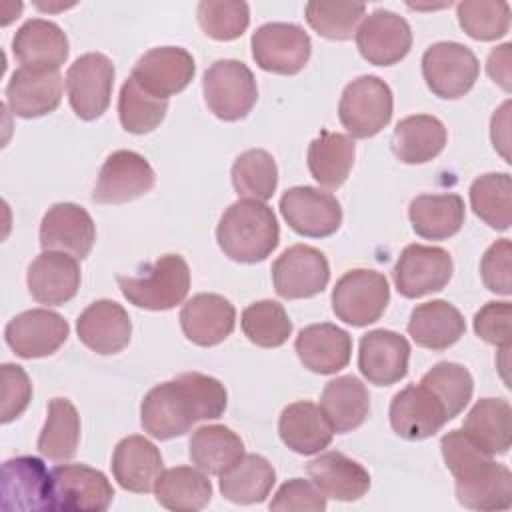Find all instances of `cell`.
I'll return each instance as SVG.
<instances>
[{"label":"cell","instance_id":"1","mask_svg":"<svg viewBox=\"0 0 512 512\" xmlns=\"http://www.w3.org/2000/svg\"><path fill=\"white\" fill-rule=\"evenodd\" d=\"M226 402L228 394L220 380L184 372L148 390L140 406V424L152 438L170 440L186 434L196 422L220 418Z\"/></svg>","mask_w":512,"mask_h":512},{"label":"cell","instance_id":"2","mask_svg":"<svg viewBox=\"0 0 512 512\" xmlns=\"http://www.w3.org/2000/svg\"><path fill=\"white\" fill-rule=\"evenodd\" d=\"M446 468L456 480V500L472 510H508L512 506V472L492 460L464 432L450 430L440 440Z\"/></svg>","mask_w":512,"mask_h":512},{"label":"cell","instance_id":"3","mask_svg":"<svg viewBox=\"0 0 512 512\" xmlns=\"http://www.w3.org/2000/svg\"><path fill=\"white\" fill-rule=\"evenodd\" d=\"M216 240L230 260L256 264L276 250L280 242L278 220L264 202L240 198L220 216Z\"/></svg>","mask_w":512,"mask_h":512},{"label":"cell","instance_id":"4","mask_svg":"<svg viewBox=\"0 0 512 512\" xmlns=\"http://www.w3.org/2000/svg\"><path fill=\"white\" fill-rule=\"evenodd\" d=\"M116 282L130 304L160 312L184 302L190 290V268L180 254H164L138 274H118Z\"/></svg>","mask_w":512,"mask_h":512},{"label":"cell","instance_id":"5","mask_svg":"<svg viewBox=\"0 0 512 512\" xmlns=\"http://www.w3.org/2000/svg\"><path fill=\"white\" fill-rule=\"evenodd\" d=\"M202 92L208 110L224 120H242L258 100V86L252 70L234 58L216 60L202 76Z\"/></svg>","mask_w":512,"mask_h":512},{"label":"cell","instance_id":"6","mask_svg":"<svg viewBox=\"0 0 512 512\" xmlns=\"http://www.w3.org/2000/svg\"><path fill=\"white\" fill-rule=\"evenodd\" d=\"M392 106L390 86L378 76L364 74L344 88L338 118L350 138H372L390 124Z\"/></svg>","mask_w":512,"mask_h":512},{"label":"cell","instance_id":"7","mask_svg":"<svg viewBox=\"0 0 512 512\" xmlns=\"http://www.w3.org/2000/svg\"><path fill=\"white\" fill-rule=\"evenodd\" d=\"M390 302L384 274L370 268L348 270L332 290V310L350 326H368L380 320Z\"/></svg>","mask_w":512,"mask_h":512},{"label":"cell","instance_id":"8","mask_svg":"<svg viewBox=\"0 0 512 512\" xmlns=\"http://www.w3.org/2000/svg\"><path fill=\"white\" fill-rule=\"evenodd\" d=\"M476 54L460 42H436L422 54V76L430 92L444 100L468 94L478 80Z\"/></svg>","mask_w":512,"mask_h":512},{"label":"cell","instance_id":"9","mask_svg":"<svg viewBox=\"0 0 512 512\" xmlns=\"http://www.w3.org/2000/svg\"><path fill=\"white\" fill-rule=\"evenodd\" d=\"M114 74L112 60L102 52L82 54L70 64L66 72V92L78 118L90 122L108 110Z\"/></svg>","mask_w":512,"mask_h":512},{"label":"cell","instance_id":"10","mask_svg":"<svg viewBox=\"0 0 512 512\" xmlns=\"http://www.w3.org/2000/svg\"><path fill=\"white\" fill-rule=\"evenodd\" d=\"M252 58L256 64L274 74H298L310 60L312 42L300 24L268 22L252 34Z\"/></svg>","mask_w":512,"mask_h":512},{"label":"cell","instance_id":"11","mask_svg":"<svg viewBox=\"0 0 512 512\" xmlns=\"http://www.w3.org/2000/svg\"><path fill=\"white\" fill-rule=\"evenodd\" d=\"M52 510L102 512L112 504L114 488L104 472L86 464H60L50 470Z\"/></svg>","mask_w":512,"mask_h":512},{"label":"cell","instance_id":"12","mask_svg":"<svg viewBox=\"0 0 512 512\" xmlns=\"http://www.w3.org/2000/svg\"><path fill=\"white\" fill-rule=\"evenodd\" d=\"M454 272L450 254L440 246L408 244L392 270L396 290L404 298H422L442 290Z\"/></svg>","mask_w":512,"mask_h":512},{"label":"cell","instance_id":"13","mask_svg":"<svg viewBox=\"0 0 512 512\" xmlns=\"http://www.w3.org/2000/svg\"><path fill=\"white\" fill-rule=\"evenodd\" d=\"M328 280V260L314 246L294 244L272 262L274 290L286 300L312 298L328 286Z\"/></svg>","mask_w":512,"mask_h":512},{"label":"cell","instance_id":"14","mask_svg":"<svg viewBox=\"0 0 512 512\" xmlns=\"http://www.w3.org/2000/svg\"><path fill=\"white\" fill-rule=\"evenodd\" d=\"M286 224L300 236L326 238L342 224V208L334 194L314 186L288 188L280 198Z\"/></svg>","mask_w":512,"mask_h":512},{"label":"cell","instance_id":"15","mask_svg":"<svg viewBox=\"0 0 512 512\" xmlns=\"http://www.w3.org/2000/svg\"><path fill=\"white\" fill-rule=\"evenodd\" d=\"M154 182L156 174L142 154L116 150L100 168L92 200L98 204H124L150 192Z\"/></svg>","mask_w":512,"mask_h":512},{"label":"cell","instance_id":"16","mask_svg":"<svg viewBox=\"0 0 512 512\" xmlns=\"http://www.w3.org/2000/svg\"><path fill=\"white\" fill-rule=\"evenodd\" d=\"M68 322L48 308H32L14 316L4 328V340L20 358L54 354L68 338Z\"/></svg>","mask_w":512,"mask_h":512},{"label":"cell","instance_id":"17","mask_svg":"<svg viewBox=\"0 0 512 512\" xmlns=\"http://www.w3.org/2000/svg\"><path fill=\"white\" fill-rule=\"evenodd\" d=\"M388 416L392 430L412 442L434 436L450 420L444 404L422 384H410L396 392Z\"/></svg>","mask_w":512,"mask_h":512},{"label":"cell","instance_id":"18","mask_svg":"<svg viewBox=\"0 0 512 512\" xmlns=\"http://www.w3.org/2000/svg\"><path fill=\"white\" fill-rule=\"evenodd\" d=\"M356 46L366 62L374 66H392L410 52V24L400 14L378 8L368 14L356 30Z\"/></svg>","mask_w":512,"mask_h":512},{"label":"cell","instance_id":"19","mask_svg":"<svg viewBox=\"0 0 512 512\" xmlns=\"http://www.w3.org/2000/svg\"><path fill=\"white\" fill-rule=\"evenodd\" d=\"M2 508L4 510H50L52 482L46 464L36 456L10 458L2 466Z\"/></svg>","mask_w":512,"mask_h":512},{"label":"cell","instance_id":"20","mask_svg":"<svg viewBox=\"0 0 512 512\" xmlns=\"http://www.w3.org/2000/svg\"><path fill=\"white\" fill-rule=\"evenodd\" d=\"M194 72L196 64L186 48L158 46L136 60L130 76L150 94L168 100L192 82Z\"/></svg>","mask_w":512,"mask_h":512},{"label":"cell","instance_id":"21","mask_svg":"<svg viewBox=\"0 0 512 512\" xmlns=\"http://www.w3.org/2000/svg\"><path fill=\"white\" fill-rule=\"evenodd\" d=\"M96 240L92 216L74 202L52 204L40 222V246L44 250L66 252L74 258H86Z\"/></svg>","mask_w":512,"mask_h":512},{"label":"cell","instance_id":"22","mask_svg":"<svg viewBox=\"0 0 512 512\" xmlns=\"http://www.w3.org/2000/svg\"><path fill=\"white\" fill-rule=\"evenodd\" d=\"M410 344L392 330H370L360 338L358 368L362 376L376 386H390L408 374Z\"/></svg>","mask_w":512,"mask_h":512},{"label":"cell","instance_id":"23","mask_svg":"<svg viewBox=\"0 0 512 512\" xmlns=\"http://www.w3.org/2000/svg\"><path fill=\"white\" fill-rule=\"evenodd\" d=\"M76 260L66 252H40L26 272L30 296L46 306H62L72 300L80 288V266Z\"/></svg>","mask_w":512,"mask_h":512},{"label":"cell","instance_id":"24","mask_svg":"<svg viewBox=\"0 0 512 512\" xmlns=\"http://www.w3.org/2000/svg\"><path fill=\"white\" fill-rule=\"evenodd\" d=\"M236 324L234 304L212 292L192 296L180 310V326L184 336L196 346H216L226 340Z\"/></svg>","mask_w":512,"mask_h":512},{"label":"cell","instance_id":"25","mask_svg":"<svg viewBox=\"0 0 512 512\" xmlns=\"http://www.w3.org/2000/svg\"><path fill=\"white\" fill-rule=\"evenodd\" d=\"M64 80L58 70H32L20 66L6 86V104L20 118H38L60 106Z\"/></svg>","mask_w":512,"mask_h":512},{"label":"cell","instance_id":"26","mask_svg":"<svg viewBox=\"0 0 512 512\" xmlns=\"http://www.w3.org/2000/svg\"><path fill=\"white\" fill-rule=\"evenodd\" d=\"M80 342L96 354H116L130 342L132 322L122 304L114 300L92 302L76 320Z\"/></svg>","mask_w":512,"mask_h":512},{"label":"cell","instance_id":"27","mask_svg":"<svg viewBox=\"0 0 512 512\" xmlns=\"http://www.w3.org/2000/svg\"><path fill=\"white\" fill-rule=\"evenodd\" d=\"M294 350L310 372L336 374L350 362L352 338L332 322L310 324L298 332Z\"/></svg>","mask_w":512,"mask_h":512},{"label":"cell","instance_id":"28","mask_svg":"<svg viewBox=\"0 0 512 512\" xmlns=\"http://www.w3.org/2000/svg\"><path fill=\"white\" fill-rule=\"evenodd\" d=\"M12 52L24 68L58 70L68 58V38L56 22L30 18L16 30Z\"/></svg>","mask_w":512,"mask_h":512},{"label":"cell","instance_id":"29","mask_svg":"<svg viewBox=\"0 0 512 512\" xmlns=\"http://www.w3.org/2000/svg\"><path fill=\"white\" fill-rule=\"evenodd\" d=\"M310 480L326 498L340 502L360 500L370 488L368 470L342 452H324L306 466Z\"/></svg>","mask_w":512,"mask_h":512},{"label":"cell","instance_id":"30","mask_svg":"<svg viewBox=\"0 0 512 512\" xmlns=\"http://www.w3.org/2000/svg\"><path fill=\"white\" fill-rule=\"evenodd\" d=\"M160 472L162 454L148 438L132 434L116 444L112 454V474L124 490L146 494L154 490Z\"/></svg>","mask_w":512,"mask_h":512},{"label":"cell","instance_id":"31","mask_svg":"<svg viewBox=\"0 0 512 512\" xmlns=\"http://www.w3.org/2000/svg\"><path fill=\"white\" fill-rule=\"evenodd\" d=\"M278 434L292 452L310 456L330 446L334 430L324 418L320 406L310 400H298L282 410Z\"/></svg>","mask_w":512,"mask_h":512},{"label":"cell","instance_id":"32","mask_svg":"<svg viewBox=\"0 0 512 512\" xmlns=\"http://www.w3.org/2000/svg\"><path fill=\"white\" fill-rule=\"evenodd\" d=\"M466 332V322L460 310L446 300H430L418 304L410 312L408 334L428 350H446Z\"/></svg>","mask_w":512,"mask_h":512},{"label":"cell","instance_id":"33","mask_svg":"<svg viewBox=\"0 0 512 512\" xmlns=\"http://www.w3.org/2000/svg\"><path fill=\"white\" fill-rule=\"evenodd\" d=\"M320 410L336 434L352 432L370 414L368 388L356 376H338L324 386Z\"/></svg>","mask_w":512,"mask_h":512},{"label":"cell","instance_id":"34","mask_svg":"<svg viewBox=\"0 0 512 512\" xmlns=\"http://www.w3.org/2000/svg\"><path fill=\"white\" fill-rule=\"evenodd\" d=\"M412 230L426 240H448L460 232L466 210L458 194H420L408 206Z\"/></svg>","mask_w":512,"mask_h":512},{"label":"cell","instance_id":"35","mask_svg":"<svg viewBox=\"0 0 512 512\" xmlns=\"http://www.w3.org/2000/svg\"><path fill=\"white\" fill-rule=\"evenodd\" d=\"M444 124L430 114L402 118L392 134V152L404 164H426L446 146Z\"/></svg>","mask_w":512,"mask_h":512},{"label":"cell","instance_id":"36","mask_svg":"<svg viewBox=\"0 0 512 512\" xmlns=\"http://www.w3.org/2000/svg\"><path fill=\"white\" fill-rule=\"evenodd\" d=\"M462 432L490 456L506 454L512 444V408L504 398L478 400L462 422Z\"/></svg>","mask_w":512,"mask_h":512},{"label":"cell","instance_id":"37","mask_svg":"<svg viewBox=\"0 0 512 512\" xmlns=\"http://www.w3.org/2000/svg\"><path fill=\"white\" fill-rule=\"evenodd\" d=\"M156 502L176 512L202 510L212 498V484L200 468L176 466L162 470L154 484Z\"/></svg>","mask_w":512,"mask_h":512},{"label":"cell","instance_id":"38","mask_svg":"<svg viewBox=\"0 0 512 512\" xmlns=\"http://www.w3.org/2000/svg\"><path fill=\"white\" fill-rule=\"evenodd\" d=\"M354 156L356 146L348 134L322 130L308 146V170L320 186L338 188L346 182Z\"/></svg>","mask_w":512,"mask_h":512},{"label":"cell","instance_id":"39","mask_svg":"<svg viewBox=\"0 0 512 512\" xmlns=\"http://www.w3.org/2000/svg\"><path fill=\"white\" fill-rule=\"evenodd\" d=\"M276 482L274 466L260 454H244L220 474V492L234 504L264 502Z\"/></svg>","mask_w":512,"mask_h":512},{"label":"cell","instance_id":"40","mask_svg":"<svg viewBox=\"0 0 512 512\" xmlns=\"http://www.w3.org/2000/svg\"><path fill=\"white\" fill-rule=\"evenodd\" d=\"M188 448L192 464L212 476H220L244 456L242 438L222 424H208L194 430Z\"/></svg>","mask_w":512,"mask_h":512},{"label":"cell","instance_id":"41","mask_svg":"<svg viewBox=\"0 0 512 512\" xmlns=\"http://www.w3.org/2000/svg\"><path fill=\"white\" fill-rule=\"evenodd\" d=\"M80 444V416L68 398L48 402L46 422L38 436V452L52 462H68Z\"/></svg>","mask_w":512,"mask_h":512},{"label":"cell","instance_id":"42","mask_svg":"<svg viewBox=\"0 0 512 512\" xmlns=\"http://www.w3.org/2000/svg\"><path fill=\"white\" fill-rule=\"evenodd\" d=\"M474 214L494 230H508L512 222V180L506 172L478 176L470 186Z\"/></svg>","mask_w":512,"mask_h":512},{"label":"cell","instance_id":"43","mask_svg":"<svg viewBox=\"0 0 512 512\" xmlns=\"http://www.w3.org/2000/svg\"><path fill=\"white\" fill-rule=\"evenodd\" d=\"M168 110V100L150 94L136 78L128 76L118 96L120 124L130 134H148L160 126Z\"/></svg>","mask_w":512,"mask_h":512},{"label":"cell","instance_id":"44","mask_svg":"<svg viewBox=\"0 0 512 512\" xmlns=\"http://www.w3.org/2000/svg\"><path fill=\"white\" fill-rule=\"evenodd\" d=\"M232 186L238 196L266 202L278 186V166L274 158L260 148L242 152L232 164Z\"/></svg>","mask_w":512,"mask_h":512},{"label":"cell","instance_id":"45","mask_svg":"<svg viewBox=\"0 0 512 512\" xmlns=\"http://www.w3.org/2000/svg\"><path fill=\"white\" fill-rule=\"evenodd\" d=\"M240 324L244 336L260 348H278L292 334V322L276 300H260L246 306Z\"/></svg>","mask_w":512,"mask_h":512},{"label":"cell","instance_id":"46","mask_svg":"<svg viewBox=\"0 0 512 512\" xmlns=\"http://www.w3.org/2000/svg\"><path fill=\"white\" fill-rule=\"evenodd\" d=\"M446 408L450 420L456 418L470 402L474 380L468 368L458 362H438L420 380Z\"/></svg>","mask_w":512,"mask_h":512},{"label":"cell","instance_id":"47","mask_svg":"<svg viewBox=\"0 0 512 512\" xmlns=\"http://www.w3.org/2000/svg\"><path fill=\"white\" fill-rule=\"evenodd\" d=\"M460 28L474 40L502 38L510 28V4L490 0H464L456 6Z\"/></svg>","mask_w":512,"mask_h":512},{"label":"cell","instance_id":"48","mask_svg":"<svg viewBox=\"0 0 512 512\" xmlns=\"http://www.w3.org/2000/svg\"><path fill=\"white\" fill-rule=\"evenodd\" d=\"M366 14L362 2H308L306 22L328 40H350Z\"/></svg>","mask_w":512,"mask_h":512},{"label":"cell","instance_id":"49","mask_svg":"<svg viewBox=\"0 0 512 512\" xmlns=\"http://www.w3.org/2000/svg\"><path fill=\"white\" fill-rule=\"evenodd\" d=\"M196 16L202 32L222 42L240 38L250 22L248 4L242 0H202Z\"/></svg>","mask_w":512,"mask_h":512},{"label":"cell","instance_id":"50","mask_svg":"<svg viewBox=\"0 0 512 512\" xmlns=\"http://www.w3.org/2000/svg\"><path fill=\"white\" fill-rule=\"evenodd\" d=\"M474 332L484 342L510 348L512 344V308L510 302H488L474 314Z\"/></svg>","mask_w":512,"mask_h":512},{"label":"cell","instance_id":"51","mask_svg":"<svg viewBox=\"0 0 512 512\" xmlns=\"http://www.w3.org/2000/svg\"><path fill=\"white\" fill-rule=\"evenodd\" d=\"M0 378H2L0 420L2 424H8L28 408L32 400V384L26 370L10 362L0 366Z\"/></svg>","mask_w":512,"mask_h":512},{"label":"cell","instance_id":"52","mask_svg":"<svg viewBox=\"0 0 512 512\" xmlns=\"http://www.w3.org/2000/svg\"><path fill=\"white\" fill-rule=\"evenodd\" d=\"M270 510L322 512L326 510V496L312 480L292 478L278 488L270 502Z\"/></svg>","mask_w":512,"mask_h":512},{"label":"cell","instance_id":"53","mask_svg":"<svg viewBox=\"0 0 512 512\" xmlns=\"http://www.w3.org/2000/svg\"><path fill=\"white\" fill-rule=\"evenodd\" d=\"M510 256H512V244L508 238L496 240L484 252V256L480 260V276H482L484 286L490 292L510 296V292H512Z\"/></svg>","mask_w":512,"mask_h":512},{"label":"cell","instance_id":"54","mask_svg":"<svg viewBox=\"0 0 512 512\" xmlns=\"http://www.w3.org/2000/svg\"><path fill=\"white\" fill-rule=\"evenodd\" d=\"M510 44H502L498 48H494L490 54H488V62H486V70H488V76L500 84V88L504 92H510L512 90V76H510Z\"/></svg>","mask_w":512,"mask_h":512},{"label":"cell","instance_id":"55","mask_svg":"<svg viewBox=\"0 0 512 512\" xmlns=\"http://www.w3.org/2000/svg\"><path fill=\"white\" fill-rule=\"evenodd\" d=\"M510 102H504L492 116V124H490V138L494 148L502 154V158L506 162H510V154H508V146H510V136H508V126H510Z\"/></svg>","mask_w":512,"mask_h":512}]
</instances>
